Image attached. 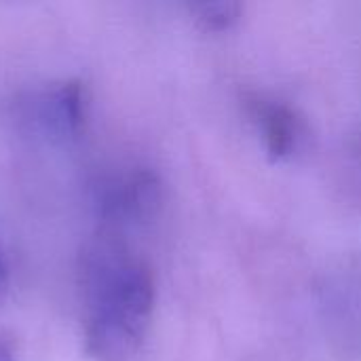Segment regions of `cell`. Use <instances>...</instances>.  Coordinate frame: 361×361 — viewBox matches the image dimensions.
Wrapping results in <instances>:
<instances>
[{"mask_svg": "<svg viewBox=\"0 0 361 361\" xmlns=\"http://www.w3.org/2000/svg\"><path fill=\"white\" fill-rule=\"evenodd\" d=\"M8 286H11V281H8V267H6V262H4V258L0 254V305L8 296Z\"/></svg>", "mask_w": 361, "mask_h": 361, "instance_id": "6", "label": "cell"}, {"mask_svg": "<svg viewBox=\"0 0 361 361\" xmlns=\"http://www.w3.org/2000/svg\"><path fill=\"white\" fill-rule=\"evenodd\" d=\"M163 188L152 169H129L99 188V218L114 228L148 224L161 207Z\"/></svg>", "mask_w": 361, "mask_h": 361, "instance_id": "2", "label": "cell"}, {"mask_svg": "<svg viewBox=\"0 0 361 361\" xmlns=\"http://www.w3.org/2000/svg\"><path fill=\"white\" fill-rule=\"evenodd\" d=\"M245 110L271 159L294 161L307 154L311 131L305 118L286 102L267 95H252L245 102Z\"/></svg>", "mask_w": 361, "mask_h": 361, "instance_id": "3", "label": "cell"}, {"mask_svg": "<svg viewBox=\"0 0 361 361\" xmlns=\"http://www.w3.org/2000/svg\"><path fill=\"white\" fill-rule=\"evenodd\" d=\"M80 275L87 355L93 361H129L140 351L152 319V269L121 241L99 239L85 250Z\"/></svg>", "mask_w": 361, "mask_h": 361, "instance_id": "1", "label": "cell"}, {"mask_svg": "<svg viewBox=\"0 0 361 361\" xmlns=\"http://www.w3.org/2000/svg\"><path fill=\"white\" fill-rule=\"evenodd\" d=\"M0 361H15V349L13 343L6 338H0Z\"/></svg>", "mask_w": 361, "mask_h": 361, "instance_id": "7", "label": "cell"}, {"mask_svg": "<svg viewBox=\"0 0 361 361\" xmlns=\"http://www.w3.org/2000/svg\"><path fill=\"white\" fill-rule=\"evenodd\" d=\"M30 121L53 142L78 137L85 123V89L78 80L53 85L27 102Z\"/></svg>", "mask_w": 361, "mask_h": 361, "instance_id": "4", "label": "cell"}, {"mask_svg": "<svg viewBox=\"0 0 361 361\" xmlns=\"http://www.w3.org/2000/svg\"><path fill=\"white\" fill-rule=\"evenodd\" d=\"M190 11L195 15V21L205 32H226V30H231L239 21L241 4L226 2V0H218V2L192 4Z\"/></svg>", "mask_w": 361, "mask_h": 361, "instance_id": "5", "label": "cell"}]
</instances>
